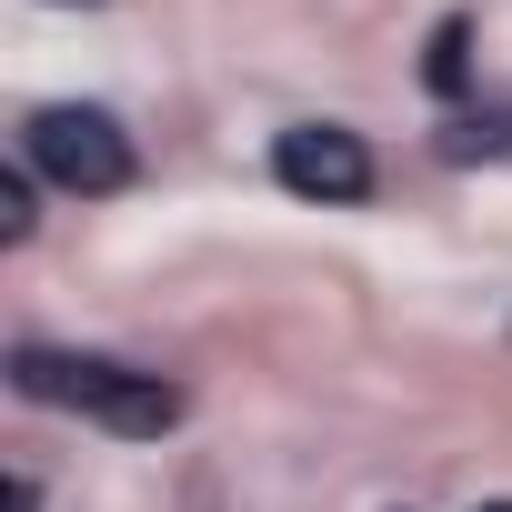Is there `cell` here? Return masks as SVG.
<instances>
[{"label": "cell", "instance_id": "8992f818", "mask_svg": "<svg viewBox=\"0 0 512 512\" xmlns=\"http://www.w3.org/2000/svg\"><path fill=\"white\" fill-rule=\"evenodd\" d=\"M422 71H432V91H462V21L432 31V61H422Z\"/></svg>", "mask_w": 512, "mask_h": 512}, {"label": "cell", "instance_id": "ba28073f", "mask_svg": "<svg viewBox=\"0 0 512 512\" xmlns=\"http://www.w3.org/2000/svg\"><path fill=\"white\" fill-rule=\"evenodd\" d=\"M61 11H91V0H61Z\"/></svg>", "mask_w": 512, "mask_h": 512}, {"label": "cell", "instance_id": "5b68a950", "mask_svg": "<svg viewBox=\"0 0 512 512\" xmlns=\"http://www.w3.org/2000/svg\"><path fill=\"white\" fill-rule=\"evenodd\" d=\"M31 161H11V171H0V241H31Z\"/></svg>", "mask_w": 512, "mask_h": 512}, {"label": "cell", "instance_id": "7a4b0ae2", "mask_svg": "<svg viewBox=\"0 0 512 512\" xmlns=\"http://www.w3.org/2000/svg\"><path fill=\"white\" fill-rule=\"evenodd\" d=\"M21 161H31L51 191H71V201H111V191H131V171H141L131 131H121L111 111H91V101L31 111V121H21Z\"/></svg>", "mask_w": 512, "mask_h": 512}, {"label": "cell", "instance_id": "52a82bcc", "mask_svg": "<svg viewBox=\"0 0 512 512\" xmlns=\"http://www.w3.org/2000/svg\"><path fill=\"white\" fill-rule=\"evenodd\" d=\"M11 512H41V492H31V472H21V482H11Z\"/></svg>", "mask_w": 512, "mask_h": 512}, {"label": "cell", "instance_id": "6da1fadb", "mask_svg": "<svg viewBox=\"0 0 512 512\" xmlns=\"http://www.w3.org/2000/svg\"><path fill=\"white\" fill-rule=\"evenodd\" d=\"M11 392L61 402V412H81V422H101V432H121V442H161V432L181 422V382H161V372H141V362H111V352L21 342V352H11Z\"/></svg>", "mask_w": 512, "mask_h": 512}, {"label": "cell", "instance_id": "3957f363", "mask_svg": "<svg viewBox=\"0 0 512 512\" xmlns=\"http://www.w3.org/2000/svg\"><path fill=\"white\" fill-rule=\"evenodd\" d=\"M272 181L302 201H372V141L342 121H302L272 141Z\"/></svg>", "mask_w": 512, "mask_h": 512}, {"label": "cell", "instance_id": "9c48e42d", "mask_svg": "<svg viewBox=\"0 0 512 512\" xmlns=\"http://www.w3.org/2000/svg\"><path fill=\"white\" fill-rule=\"evenodd\" d=\"M482 512H512V502H482Z\"/></svg>", "mask_w": 512, "mask_h": 512}, {"label": "cell", "instance_id": "277c9868", "mask_svg": "<svg viewBox=\"0 0 512 512\" xmlns=\"http://www.w3.org/2000/svg\"><path fill=\"white\" fill-rule=\"evenodd\" d=\"M442 161H512V111H462L442 131Z\"/></svg>", "mask_w": 512, "mask_h": 512}]
</instances>
